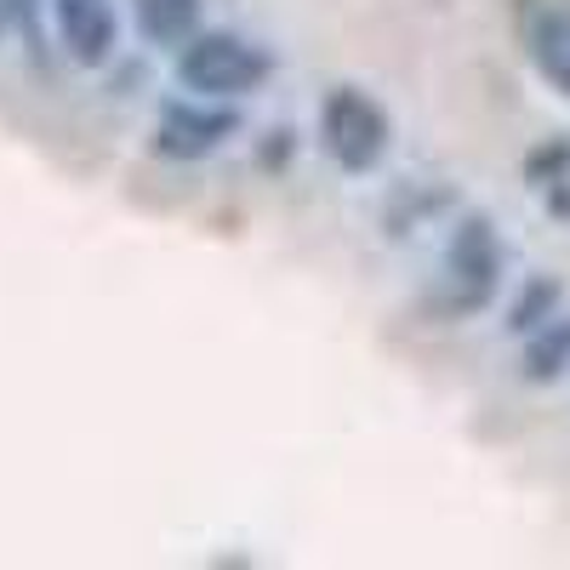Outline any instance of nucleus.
Masks as SVG:
<instances>
[{
  "instance_id": "6",
  "label": "nucleus",
  "mask_w": 570,
  "mask_h": 570,
  "mask_svg": "<svg viewBox=\"0 0 570 570\" xmlns=\"http://www.w3.org/2000/svg\"><path fill=\"white\" fill-rule=\"evenodd\" d=\"M525 35L537 69L570 98V0H531L525 7Z\"/></svg>"
},
{
  "instance_id": "1",
  "label": "nucleus",
  "mask_w": 570,
  "mask_h": 570,
  "mask_svg": "<svg viewBox=\"0 0 570 570\" xmlns=\"http://www.w3.org/2000/svg\"><path fill=\"white\" fill-rule=\"evenodd\" d=\"M268 75H274V58L228 29L188 35L177 58V80L188 91H200V98H240V91H257Z\"/></svg>"
},
{
  "instance_id": "4",
  "label": "nucleus",
  "mask_w": 570,
  "mask_h": 570,
  "mask_svg": "<svg viewBox=\"0 0 570 570\" xmlns=\"http://www.w3.org/2000/svg\"><path fill=\"white\" fill-rule=\"evenodd\" d=\"M234 131V115L217 104H166L155 120V149L171 160H200Z\"/></svg>"
},
{
  "instance_id": "3",
  "label": "nucleus",
  "mask_w": 570,
  "mask_h": 570,
  "mask_svg": "<svg viewBox=\"0 0 570 570\" xmlns=\"http://www.w3.org/2000/svg\"><path fill=\"white\" fill-rule=\"evenodd\" d=\"M445 274L456 285L462 308H485L497 297V285H502V246H497L491 223H462L456 228V240L445 252Z\"/></svg>"
},
{
  "instance_id": "8",
  "label": "nucleus",
  "mask_w": 570,
  "mask_h": 570,
  "mask_svg": "<svg viewBox=\"0 0 570 570\" xmlns=\"http://www.w3.org/2000/svg\"><path fill=\"white\" fill-rule=\"evenodd\" d=\"M570 365V314H553V320H542L537 331H531V348H525V371L531 376H559Z\"/></svg>"
},
{
  "instance_id": "5",
  "label": "nucleus",
  "mask_w": 570,
  "mask_h": 570,
  "mask_svg": "<svg viewBox=\"0 0 570 570\" xmlns=\"http://www.w3.org/2000/svg\"><path fill=\"white\" fill-rule=\"evenodd\" d=\"M58 40L86 69H98L115 52V7L109 0H58Z\"/></svg>"
},
{
  "instance_id": "2",
  "label": "nucleus",
  "mask_w": 570,
  "mask_h": 570,
  "mask_svg": "<svg viewBox=\"0 0 570 570\" xmlns=\"http://www.w3.org/2000/svg\"><path fill=\"white\" fill-rule=\"evenodd\" d=\"M320 137H325V155L337 160L343 171H371L389 149V115L376 109L365 91L337 86L331 98L320 104Z\"/></svg>"
},
{
  "instance_id": "9",
  "label": "nucleus",
  "mask_w": 570,
  "mask_h": 570,
  "mask_svg": "<svg viewBox=\"0 0 570 570\" xmlns=\"http://www.w3.org/2000/svg\"><path fill=\"white\" fill-rule=\"evenodd\" d=\"M553 297H559L553 285H531V297H519V308H513V331H537Z\"/></svg>"
},
{
  "instance_id": "7",
  "label": "nucleus",
  "mask_w": 570,
  "mask_h": 570,
  "mask_svg": "<svg viewBox=\"0 0 570 570\" xmlns=\"http://www.w3.org/2000/svg\"><path fill=\"white\" fill-rule=\"evenodd\" d=\"M200 23V0H137V29L155 46H183Z\"/></svg>"
}]
</instances>
